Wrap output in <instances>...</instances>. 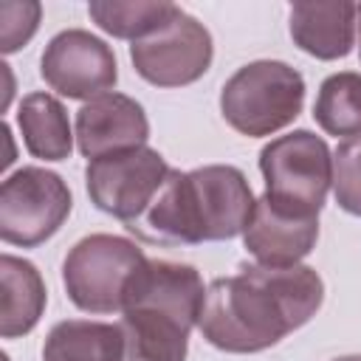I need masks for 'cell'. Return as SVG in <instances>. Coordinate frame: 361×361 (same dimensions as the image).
<instances>
[{"label": "cell", "instance_id": "9c48e42d", "mask_svg": "<svg viewBox=\"0 0 361 361\" xmlns=\"http://www.w3.org/2000/svg\"><path fill=\"white\" fill-rule=\"evenodd\" d=\"M214 56L209 28L183 8L155 34L130 45L135 73L155 87H183L197 82Z\"/></svg>", "mask_w": 361, "mask_h": 361}, {"label": "cell", "instance_id": "52a82bcc", "mask_svg": "<svg viewBox=\"0 0 361 361\" xmlns=\"http://www.w3.org/2000/svg\"><path fill=\"white\" fill-rule=\"evenodd\" d=\"M71 206V189L56 172L23 166L0 186V237L8 245L34 248L59 231Z\"/></svg>", "mask_w": 361, "mask_h": 361}, {"label": "cell", "instance_id": "ffe728a7", "mask_svg": "<svg viewBox=\"0 0 361 361\" xmlns=\"http://www.w3.org/2000/svg\"><path fill=\"white\" fill-rule=\"evenodd\" d=\"M42 6L37 0H0V48L3 54L20 51L39 25Z\"/></svg>", "mask_w": 361, "mask_h": 361}, {"label": "cell", "instance_id": "30bf717a", "mask_svg": "<svg viewBox=\"0 0 361 361\" xmlns=\"http://www.w3.org/2000/svg\"><path fill=\"white\" fill-rule=\"evenodd\" d=\"M39 73L51 90L65 99H96L118 82L113 48L85 28L59 31L42 51Z\"/></svg>", "mask_w": 361, "mask_h": 361}, {"label": "cell", "instance_id": "9a60e30c", "mask_svg": "<svg viewBox=\"0 0 361 361\" xmlns=\"http://www.w3.org/2000/svg\"><path fill=\"white\" fill-rule=\"evenodd\" d=\"M124 336L118 324L65 319L42 341V361H121Z\"/></svg>", "mask_w": 361, "mask_h": 361}, {"label": "cell", "instance_id": "ac0fdd59", "mask_svg": "<svg viewBox=\"0 0 361 361\" xmlns=\"http://www.w3.org/2000/svg\"><path fill=\"white\" fill-rule=\"evenodd\" d=\"M313 118L327 135H361V73H330L316 93Z\"/></svg>", "mask_w": 361, "mask_h": 361}, {"label": "cell", "instance_id": "5b68a950", "mask_svg": "<svg viewBox=\"0 0 361 361\" xmlns=\"http://www.w3.org/2000/svg\"><path fill=\"white\" fill-rule=\"evenodd\" d=\"M265 197L302 217H319L333 186V152L310 130H293L259 149Z\"/></svg>", "mask_w": 361, "mask_h": 361}, {"label": "cell", "instance_id": "7402d4cb", "mask_svg": "<svg viewBox=\"0 0 361 361\" xmlns=\"http://www.w3.org/2000/svg\"><path fill=\"white\" fill-rule=\"evenodd\" d=\"M358 28H361V6H358Z\"/></svg>", "mask_w": 361, "mask_h": 361}, {"label": "cell", "instance_id": "4fadbf2b", "mask_svg": "<svg viewBox=\"0 0 361 361\" xmlns=\"http://www.w3.org/2000/svg\"><path fill=\"white\" fill-rule=\"evenodd\" d=\"M355 3H296L288 14L290 39L316 59H341L355 45Z\"/></svg>", "mask_w": 361, "mask_h": 361}, {"label": "cell", "instance_id": "5bb4252c", "mask_svg": "<svg viewBox=\"0 0 361 361\" xmlns=\"http://www.w3.org/2000/svg\"><path fill=\"white\" fill-rule=\"evenodd\" d=\"M0 336L20 338L31 333L45 310L48 290L34 262L3 254L0 257Z\"/></svg>", "mask_w": 361, "mask_h": 361}, {"label": "cell", "instance_id": "44dd1931", "mask_svg": "<svg viewBox=\"0 0 361 361\" xmlns=\"http://www.w3.org/2000/svg\"><path fill=\"white\" fill-rule=\"evenodd\" d=\"M333 361H361V355H338V358H333Z\"/></svg>", "mask_w": 361, "mask_h": 361}, {"label": "cell", "instance_id": "8fae6325", "mask_svg": "<svg viewBox=\"0 0 361 361\" xmlns=\"http://www.w3.org/2000/svg\"><path fill=\"white\" fill-rule=\"evenodd\" d=\"M149 138V121L144 107L127 93H102L85 102L76 113L79 152L93 161L118 149L144 147Z\"/></svg>", "mask_w": 361, "mask_h": 361}, {"label": "cell", "instance_id": "d6986e66", "mask_svg": "<svg viewBox=\"0 0 361 361\" xmlns=\"http://www.w3.org/2000/svg\"><path fill=\"white\" fill-rule=\"evenodd\" d=\"M333 195L347 214L361 217V135L344 138L333 152Z\"/></svg>", "mask_w": 361, "mask_h": 361}, {"label": "cell", "instance_id": "7c38bea8", "mask_svg": "<svg viewBox=\"0 0 361 361\" xmlns=\"http://www.w3.org/2000/svg\"><path fill=\"white\" fill-rule=\"evenodd\" d=\"M319 240V217L290 214L274 206L265 195L254 203V214L243 231L245 251L257 265L268 268H293L305 259Z\"/></svg>", "mask_w": 361, "mask_h": 361}, {"label": "cell", "instance_id": "3957f363", "mask_svg": "<svg viewBox=\"0 0 361 361\" xmlns=\"http://www.w3.org/2000/svg\"><path fill=\"white\" fill-rule=\"evenodd\" d=\"M206 288L186 262L147 259L121 310V361H186L189 333L200 322Z\"/></svg>", "mask_w": 361, "mask_h": 361}, {"label": "cell", "instance_id": "7a4b0ae2", "mask_svg": "<svg viewBox=\"0 0 361 361\" xmlns=\"http://www.w3.org/2000/svg\"><path fill=\"white\" fill-rule=\"evenodd\" d=\"M254 192L231 164H209L189 172L169 169L147 212L127 231L158 245H197L231 240L254 214Z\"/></svg>", "mask_w": 361, "mask_h": 361}, {"label": "cell", "instance_id": "e0dca14e", "mask_svg": "<svg viewBox=\"0 0 361 361\" xmlns=\"http://www.w3.org/2000/svg\"><path fill=\"white\" fill-rule=\"evenodd\" d=\"M180 6L166 3V0H152V3H118V0H96L87 6L90 20L110 37L116 39H147L158 28H164Z\"/></svg>", "mask_w": 361, "mask_h": 361}, {"label": "cell", "instance_id": "8992f818", "mask_svg": "<svg viewBox=\"0 0 361 361\" xmlns=\"http://www.w3.org/2000/svg\"><path fill=\"white\" fill-rule=\"evenodd\" d=\"M147 254L127 237L87 234L62 262V285L68 299L87 313L124 310L135 274L144 268Z\"/></svg>", "mask_w": 361, "mask_h": 361}, {"label": "cell", "instance_id": "277c9868", "mask_svg": "<svg viewBox=\"0 0 361 361\" xmlns=\"http://www.w3.org/2000/svg\"><path fill=\"white\" fill-rule=\"evenodd\" d=\"M305 104V79L279 59H257L237 68L220 90L226 124L248 138L274 135L288 127Z\"/></svg>", "mask_w": 361, "mask_h": 361}, {"label": "cell", "instance_id": "2e32d148", "mask_svg": "<svg viewBox=\"0 0 361 361\" xmlns=\"http://www.w3.org/2000/svg\"><path fill=\"white\" fill-rule=\"evenodd\" d=\"M17 127L25 149L39 161H65L73 149L68 113L51 93H28L17 110Z\"/></svg>", "mask_w": 361, "mask_h": 361}, {"label": "cell", "instance_id": "ba28073f", "mask_svg": "<svg viewBox=\"0 0 361 361\" xmlns=\"http://www.w3.org/2000/svg\"><path fill=\"white\" fill-rule=\"evenodd\" d=\"M166 175L169 166L164 155L144 144L87 161L85 186L90 203L99 212L113 214L127 226L147 212V206L161 192Z\"/></svg>", "mask_w": 361, "mask_h": 361}, {"label": "cell", "instance_id": "6da1fadb", "mask_svg": "<svg viewBox=\"0 0 361 361\" xmlns=\"http://www.w3.org/2000/svg\"><path fill=\"white\" fill-rule=\"evenodd\" d=\"M324 302V282L310 265H240L206 288L203 338L223 353H262L307 324Z\"/></svg>", "mask_w": 361, "mask_h": 361}]
</instances>
